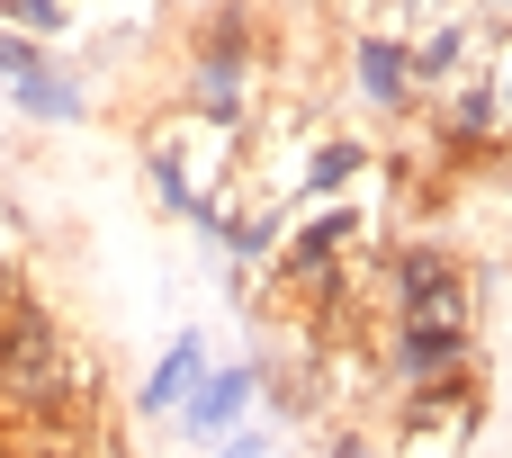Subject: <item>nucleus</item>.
Instances as JSON below:
<instances>
[{
    "label": "nucleus",
    "mask_w": 512,
    "mask_h": 458,
    "mask_svg": "<svg viewBox=\"0 0 512 458\" xmlns=\"http://www.w3.org/2000/svg\"><path fill=\"white\" fill-rule=\"evenodd\" d=\"M234 162H243V126L234 117H207V108H171L162 126H144V180L171 216H189L198 198L234 189Z\"/></svg>",
    "instance_id": "obj_1"
},
{
    "label": "nucleus",
    "mask_w": 512,
    "mask_h": 458,
    "mask_svg": "<svg viewBox=\"0 0 512 458\" xmlns=\"http://www.w3.org/2000/svg\"><path fill=\"white\" fill-rule=\"evenodd\" d=\"M252 63H261V45H252V9H216L198 36H189V108H207V117H252Z\"/></svg>",
    "instance_id": "obj_2"
},
{
    "label": "nucleus",
    "mask_w": 512,
    "mask_h": 458,
    "mask_svg": "<svg viewBox=\"0 0 512 458\" xmlns=\"http://www.w3.org/2000/svg\"><path fill=\"white\" fill-rule=\"evenodd\" d=\"M387 297H396V324H450V333H477V288L459 270V252L441 243H405L387 261Z\"/></svg>",
    "instance_id": "obj_3"
},
{
    "label": "nucleus",
    "mask_w": 512,
    "mask_h": 458,
    "mask_svg": "<svg viewBox=\"0 0 512 458\" xmlns=\"http://www.w3.org/2000/svg\"><path fill=\"white\" fill-rule=\"evenodd\" d=\"M504 153H512V126H504V108H495V81H486V72H468L459 90H441L432 162L450 171V162H504Z\"/></svg>",
    "instance_id": "obj_4"
},
{
    "label": "nucleus",
    "mask_w": 512,
    "mask_h": 458,
    "mask_svg": "<svg viewBox=\"0 0 512 458\" xmlns=\"http://www.w3.org/2000/svg\"><path fill=\"white\" fill-rule=\"evenodd\" d=\"M252 405H261V369H252V360L198 369V387L180 396V432H189L198 450H216L225 432H243V423H252Z\"/></svg>",
    "instance_id": "obj_5"
},
{
    "label": "nucleus",
    "mask_w": 512,
    "mask_h": 458,
    "mask_svg": "<svg viewBox=\"0 0 512 458\" xmlns=\"http://www.w3.org/2000/svg\"><path fill=\"white\" fill-rule=\"evenodd\" d=\"M351 81H360V99H369L378 117H405V108H414V81H405V36L360 27V36H351Z\"/></svg>",
    "instance_id": "obj_6"
},
{
    "label": "nucleus",
    "mask_w": 512,
    "mask_h": 458,
    "mask_svg": "<svg viewBox=\"0 0 512 458\" xmlns=\"http://www.w3.org/2000/svg\"><path fill=\"white\" fill-rule=\"evenodd\" d=\"M198 369H207L198 333H171V342H162V360L144 369V396H135V414H180V396L198 387Z\"/></svg>",
    "instance_id": "obj_7"
},
{
    "label": "nucleus",
    "mask_w": 512,
    "mask_h": 458,
    "mask_svg": "<svg viewBox=\"0 0 512 458\" xmlns=\"http://www.w3.org/2000/svg\"><path fill=\"white\" fill-rule=\"evenodd\" d=\"M369 162H378V153H369V135H333V144H315V153H306L297 198H342V189H351Z\"/></svg>",
    "instance_id": "obj_8"
},
{
    "label": "nucleus",
    "mask_w": 512,
    "mask_h": 458,
    "mask_svg": "<svg viewBox=\"0 0 512 458\" xmlns=\"http://www.w3.org/2000/svg\"><path fill=\"white\" fill-rule=\"evenodd\" d=\"M279 234H288V207H234V225H225V261H234V279H261L270 261H279Z\"/></svg>",
    "instance_id": "obj_9"
},
{
    "label": "nucleus",
    "mask_w": 512,
    "mask_h": 458,
    "mask_svg": "<svg viewBox=\"0 0 512 458\" xmlns=\"http://www.w3.org/2000/svg\"><path fill=\"white\" fill-rule=\"evenodd\" d=\"M9 99H18L27 117H45V126H72V117L90 108V90H81L72 72H54V63H36L27 81H9Z\"/></svg>",
    "instance_id": "obj_10"
},
{
    "label": "nucleus",
    "mask_w": 512,
    "mask_h": 458,
    "mask_svg": "<svg viewBox=\"0 0 512 458\" xmlns=\"http://www.w3.org/2000/svg\"><path fill=\"white\" fill-rule=\"evenodd\" d=\"M36 63H45V45H36V36H18V27L0 18V81H27Z\"/></svg>",
    "instance_id": "obj_11"
},
{
    "label": "nucleus",
    "mask_w": 512,
    "mask_h": 458,
    "mask_svg": "<svg viewBox=\"0 0 512 458\" xmlns=\"http://www.w3.org/2000/svg\"><path fill=\"white\" fill-rule=\"evenodd\" d=\"M207 458H270V441H261V432H225Z\"/></svg>",
    "instance_id": "obj_12"
},
{
    "label": "nucleus",
    "mask_w": 512,
    "mask_h": 458,
    "mask_svg": "<svg viewBox=\"0 0 512 458\" xmlns=\"http://www.w3.org/2000/svg\"><path fill=\"white\" fill-rule=\"evenodd\" d=\"M486 81H495V108H504V126H512V54L495 63V72H486Z\"/></svg>",
    "instance_id": "obj_13"
},
{
    "label": "nucleus",
    "mask_w": 512,
    "mask_h": 458,
    "mask_svg": "<svg viewBox=\"0 0 512 458\" xmlns=\"http://www.w3.org/2000/svg\"><path fill=\"white\" fill-rule=\"evenodd\" d=\"M324 458H378V450H369L360 432H342V441H333V450H324Z\"/></svg>",
    "instance_id": "obj_14"
},
{
    "label": "nucleus",
    "mask_w": 512,
    "mask_h": 458,
    "mask_svg": "<svg viewBox=\"0 0 512 458\" xmlns=\"http://www.w3.org/2000/svg\"><path fill=\"white\" fill-rule=\"evenodd\" d=\"M0 458H18V450H9V432H0Z\"/></svg>",
    "instance_id": "obj_15"
}]
</instances>
